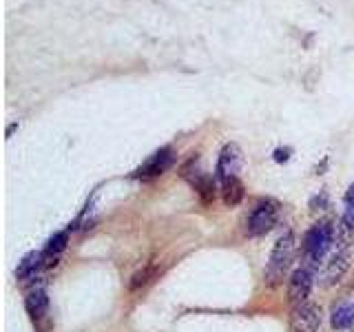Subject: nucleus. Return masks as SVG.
<instances>
[{"instance_id": "nucleus-1", "label": "nucleus", "mask_w": 354, "mask_h": 332, "mask_svg": "<svg viewBox=\"0 0 354 332\" xmlns=\"http://www.w3.org/2000/svg\"><path fill=\"white\" fill-rule=\"evenodd\" d=\"M295 257V235L290 230L283 232V235L277 239L272 255H270V261L266 266V284L268 286H279L283 282V277L288 273Z\"/></svg>"}, {"instance_id": "nucleus-2", "label": "nucleus", "mask_w": 354, "mask_h": 332, "mask_svg": "<svg viewBox=\"0 0 354 332\" xmlns=\"http://www.w3.org/2000/svg\"><path fill=\"white\" fill-rule=\"evenodd\" d=\"M332 243H335V226H332L330 221H317L313 228L306 230L301 250L310 264H319L326 257V252L330 250Z\"/></svg>"}, {"instance_id": "nucleus-3", "label": "nucleus", "mask_w": 354, "mask_h": 332, "mask_svg": "<svg viewBox=\"0 0 354 332\" xmlns=\"http://www.w3.org/2000/svg\"><path fill=\"white\" fill-rule=\"evenodd\" d=\"M277 219H279V204L274 202V199H263L257 206L252 208V213L248 217V235L250 237H259V235H266V232H270L277 224Z\"/></svg>"}, {"instance_id": "nucleus-4", "label": "nucleus", "mask_w": 354, "mask_h": 332, "mask_svg": "<svg viewBox=\"0 0 354 332\" xmlns=\"http://www.w3.org/2000/svg\"><path fill=\"white\" fill-rule=\"evenodd\" d=\"M321 321H324V313L317 304H297L288 319V326L290 332H317L321 328Z\"/></svg>"}, {"instance_id": "nucleus-5", "label": "nucleus", "mask_w": 354, "mask_h": 332, "mask_svg": "<svg viewBox=\"0 0 354 332\" xmlns=\"http://www.w3.org/2000/svg\"><path fill=\"white\" fill-rule=\"evenodd\" d=\"M173 162H175V151L171 147H162L160 151H155L142 166H138V169L133 171V177L151 180V177H158V175L169 171L173 166Z\"/></svg>"}, {"instance_id": "nucleus-6", "label": "nucleus", "mask_w": 354, "mask_h": 332, "mask_svg": "<svg viewBox=\"0 0 354 332\" xmlns=\"http://www.w3.org/2000/svg\"><path fill=\"white\" fill-rule=\"evenodd\" d=\"M241 162H243V158H241L239 144L228 142L219 153V160H217V166H215V177L221 184L232 180V177H237V173L241 169Z\"/></svg>"}, {"instance_id": "nucleus-7", "label": "nucleus", "mask_w": 354, "mask_h": 332, "mask_svg": "<svg viewBox=\"0 0 354 332\" xmlns=\"http://www.w3.org/2000/svg\"><path fill=\"white\" fill-rule=\"evenodd\" d=\"M313 284H315V275L310 268H299L290 275L288 279V299L292 304H304L306 299L313 293Z\"/></svg>"}, {"instance_id": "nucleus-8", "label": "nucleus", "mask_w": 354, "mask_h": 332, "mask_svg": "<svg viewBox=\"0 0 354 332\" xmlns=\"http://www.w3.org/2000/svg\"><path fill=\"white\" fill-rule=\"evenodd\" d=\"M350 264H352V257H350L348 250L337 252L330 261H326V268L321 270V275H319V284L324 288L339 284L343 279V275L350 270Z\"/></svg>"}, {"instance_id": "nucleus-9", "label": "nucleus", "mask_w": 354, "mask_h": 332, "mask_svg": "<svg viewBox=\"0 0 354 332\" xmlns=\"http://www.w3.org/2000/svg\"><path fill=\"white\" fill-rule=\"evenodd\" d=\"M330 324L335 330H348L354 326V286L332 306Z\"/></svg>"}, {"instance_id": "nucleus-10", "label": "nucleus", "mask_w": 354, "mask_h": 332, "mask_svg": "<svg viewBox=\"0 0 354 332\" xmlns=\"http://www.w3.org/2000/svg\"><path fill=\"white\" fill-rule=\"evenodd\" d=\"M25 310L33 321H40L49 313V295L44 288H33L25 297Z\"/></svg>"}, {"instance_id": "nucleus-11", "label": "nucleus", "mask_w": 354, "mask_h": 332, "mask_svg": "<svg viewBox=\"0 0 354 332\" xmlns=\"http://www.w3.org/2000/svg\"><path fill=\"white\" fill-rule=\"evenodd\" d=\"M44 261H47V252L44 250H33L25 255L16 268V279H27V277L36 275V270L44 268Z\"/></svg>"}, {"instance_id": "nucleus-12", "label": "nucleus", "mask_w": 354, "mask_h": 332, "mask_svg": "<svg viewBox=\"0 0 354 332\" xmlns=\"http://www.w3.org/2000/svg\"><path fill=\"white\" fill-rule=\"evenodd\" d=\"M243 197H246V188H243L241 180H237V177H232V180L224 182L221 184V199H224V204L235 208L243 202Z\"/></svg>"}, {"instance_id": "nucleus-13", "label": "nucleus", "mask_w": 354, "mask_h": 332, "mask_svg": "<svg viewBox=\"0 0 354 332\" xmlns=\"http://www.w3.org/2000/svg\"><path fill=\"white\" fill-rule=\"evenodd\" d=\"M155 277H158V268H155L153 264H149V266H144L142 270H138L136 275L131 277L129 288H131V290H138V288H144L147 284H151Z\"/></svg>"}, {"instance_id": "nucleus-14", "label": "nucleus", "mask_w": 354, "mask_h": 332, "mask_svg": "<svg viewBox=\"0 0 354 332\" xmlns=\"http://www.w3.org/2000/svg\"><path fill=\"white\" fill-rule=\"evenodd\" d=\"M66 243H69V232L60 230V232H55V235L47 241V246H44V252L53 255V257H58V255L66 248Z\"/></svg>"}, {"instance_id": "nucleus-15", "label": "nucleus", "mask_w": 354, "mask_h": 332, "mask_svg": "<svg viewBox=\"0 0 354 332\" xmlns=\"http://www.w3.org/2000/svg\"><path fill=\"white\" fill-rule=\"evenodd\" d=\"M290 153H292V149H288V147L286 149H277L274 151V162H279V164L288 162V160H290Z\"/></svg>"}, {"instance_id": "nucleus-16", "label": "nucleus", "mask_w": 354, "mask_h": 332, "mask_svg": "<svg viewBox=\"0 0 354 332\" xmlns=\"http://www.w3.org/2000/svg\"><path fill=\"white\" fill-rule=\"evenodd\" d=\"M346 204L348 206H354V184L348 188V193H346Z\"/></svg>"}, {"instance_id": "nucleus-17", "label": "nucleus", "mask_w": 354, "mask_h": 332, "mask_svg": "<svg viewBox=\"0 0 354 332\" xmlns=\"http://www.w3.org/2000/svg\"><path fill=\"white\" fill-rule=\"evenodd\" d=\"M16 129H18V124H11V127L7 129V138H11V133H14Z\"/></svg>"}]
</instances>
